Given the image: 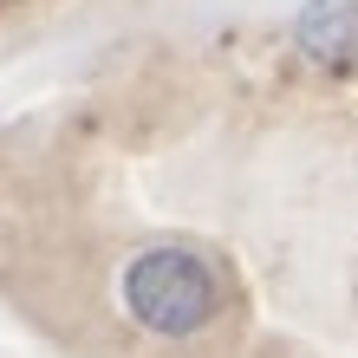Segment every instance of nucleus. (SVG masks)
Returning a JSON list of instances; mask_svg holds the SVG:
<instances>
[{
	"label": "nucleus",
	"mask_w": 358,
	"mask_h": 358,
	"mask_svg": "<svg viewBox=\"0 0 358 358\" xmlns=\"http://www.w3.org/2000/svg\"><path fill=\"white\" fill-rule=\"evenodd\" d=\"M124 293H131V313L143 326H170V332L202 326L208 306H215V280L196 255H143L124 280Z\"/></svg>",
	"instance_id": "nucleus-1"
}]
</instances>
